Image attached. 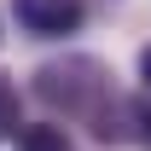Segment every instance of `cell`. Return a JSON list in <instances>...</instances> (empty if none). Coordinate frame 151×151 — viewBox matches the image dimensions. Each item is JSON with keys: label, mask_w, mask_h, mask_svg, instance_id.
<instances>
[{"label": "cell", "mask_w": 151, "mask_h": 151, "mask_svg": "<svg viewBox=\"0 0 151 151\" xmlns=\"http://www.w3.org/2000/svg\"><path fill=\"white\" fill-rule=\"evenodd\" d=\"M35 93L47 99L52 111H64V116H87L93 134H105V111L122 116V105H116V93H111V70L93 64V58L41 64V70H35Z\"/></svg>", "instance_id": "6da1fadb"}, {"label": "cell", "mask_w": 151, "mask_h": 151, "mask_svg": "<svg viewBox=\"0 0 151 151\" xmlns=\"http://www.w3.org/2000/svg\"><path fill=\"white\" fill-rule=\"evenodd\" d=\"M12 12H18V23L29 29V35H47V41H64L81 29V0H12Z\"/></svg>", "instance_id": "7a4b0ae2"}, {"label": "cell", "mask_w": 151, "mask_h": 151, "mask_svg": "<svg viewBox=\"0 0 151 151\" xmlns=\"http://www.w3.org/2000/svg\"><path fill=\"white\" fill-rule=\"evenodd\" d=\"M18 151H70V139H64L58 122H35V128L18 134Z\"/></svg>", "instance_id": "3957f363"}, {"label": "cell", "mask_w": 151, "mask_h": 151, "mask_svg": "<svg viewBox=\"0 0 151 151\" xmlns=\"http://www.w3.org/2000/svg\"><path fill=\"white\" fill-rule=\"evenodd\" d=\"M12 128H18V87L0 76V139H12Z\"/></svg>", "instance_id": "277c9868"}, {"label": "cell", "mask_w": 151, "mask_h": 151, "mask_svg": "<svg viewBox=\"0 0 151 151\" xmlns=\"http://www.w3.org/2000/svg\"><path fill=\"white\" fill-rule=\"evenodd\" d=\"M139 81H145V93H151V41L139 47Z\"/></svg>", "instance_id": "5b68a950"}, {"label": "cell", "mask_w": 151, "mask_h": 151, "mask_svg": "<svg viewBox=\"0 0 151 151\" xmlns=\"http://www.w3.org/2000/svg\"><path fill=\"white\" fill-rule=\"evenodd\" d=\"M139 122H145V128H139V139H145V145H151V105H145V111H139Z\"/></svg>", "instance_id": "8992f818"}]
</instances>
